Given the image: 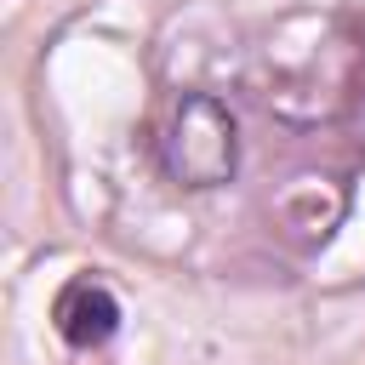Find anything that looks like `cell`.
I'll return each mask as SVG.
<instances>
[{"label":"cell","mask_w":365,"mask_h":365,"mask_svg":"<svg viewBox=\"0 0 365 365\" xmlns=\"http://www.w3.org/2000/svg\"><path fill=\"white\" fill-rule=\"evenodd\" d=\"M160 160L177 182L188 188H217L234 177L240 143H234V114L211 97V91H188L177 97L165 131H160Z\"/></svg>","instance_id":"6da1fadb"},{"label":"cell","mask_w":365,"mask_h":365,"mask_svg":"<svg viewBox=\"0 0 365 365\" xmlns=\"http://www.w3.org/2000/svg\"><path fill=\"white\" fill-rule=\"evenodd\" d=\"M51 319H57V336H63L68 348L86 354V348H103V342L120 331V302H114L108 285H97V279H74V285H63Z\"/></svg>","instance_id":"7a4b0ae2"}]
</instances>
